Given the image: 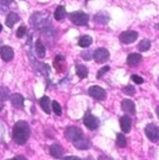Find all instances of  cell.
I'll use <instances>...</instances> for the list:
<instances>
[{
	"label": "cell",
	"mask_w": 159,
	"mask_h": 160,
	"mask_svg": "<svg viewBox=\"0 0 159 160\" xmlns=\"http://www.w3.org/2000/svg\"><path fill=\"white\" fill-rule=\"evenodd\" d=\"M131 79L133 80V82L136 83L137 85H140V84H142V83H143L142 78H141L140 76H137V75H133V76L131 77Z\"/></svg>",
	"instance_id": "1f68e13d"
},
{
	"label": "cell",
	"mask_w": 159,
	"mask_h": 160,
	"mask_svg": "<svg viewBox=\"0 0 159 160\" xmlns=\"http://www.w3.org/2000/svg\"><path fill=\"white\" fill-rule=\"evenodd\" d=\"M109 58H110V53L104 48H100L96 49L93 53V59L98 63H104L109 60Z\"/></svg>",
	"instance_id": "8992f818"
},
{
	"label": "cell",
	"mask_w": 159,
	"mask_h": 160,
	"mask_svg": "<svg viewBox=\"0 0 159 160\" xmlns=\"http://www.w3.org/2000/svg\"><path fill=\"white\" fill-rule=\"evenodd\" d=\"M64 159H80L77 157H65Z\"/></svg>",
	"instance_id": "836d02e7"
},
{
	"label": "cell",
	"mask_w": 159,
	"mask_h": 160,
	"mask_svg": "<svg viewBox=\"0 0 159 160\" xmlns=\"http://www.w3.org/2000/svg\"><path fill=\"white\" fill-rule=\"evenodd\" d=\"M36 52L38 58H44L46 55V48L40 39H37L36 42Z\"/></svg>",
	"instance_id": "7402d4cb"
},
{
	"label": "cell",
	"mask_w": 159,
	"mask_h": 160,
	"mask_svg": "<svg viewBox=\"0 0 159 160\" xmlns=\"http://www.w3.org/2000/svg\"><path fill=\"white\" fill-rule=\"evenodd\" d=\"M64 136L66 138L67 141L69 142H76L77 140H78L80 138L84 137V134H83V131L82 129L79 128H77V127H69L66 128L65 132H64Z\"/></svg>",
	"instance_id": "3957f363"
},
{
	"label": "cell",
	"mask_w": 159,
	"mask_h": 160,
	"mask_svg": "<svg viewBox=\"0 0 159 160\" xmlns=\"http://www.w3.org/2000/svg\"><path fill=\"white\" fill-rule=\"evenodd\" d=\"M120 127L124 133H129L131 129V119L128 116L125 115L122 118H120Z\"/></svg>",
	"instance_id": "2e32d148"
},
{
	"label": "cell",
	"mask_w": 159,
	"mask_h": 160,
	"mask_svg": "<svg viewBox=\"0 0 159 160\" xmlns=\"http://www.w3.org/2000/svg\"><path fill=\"white\" fill-rule=\"evenodd\" d=\"M2 108H3V104L1 103V101H0V111L2 110Z\"/></svg>",
	"instance_id": "8d00e7d4"
},
{
	"label": "cell",
	"mask_w": 159,
	"mask_h": 160,
	"mask_svg": "<svg viewBox=\"0 0 159 160\" xmlns=\"http://www.w3.org/2000/svg\"><path fill=\"white\" fill-rule=\"evenodd\" d=\"M117 145L120 147V148H125L127 146V139L126 137L122 134V133H118L117 137Z\"/></svg>",
	"instance_id": "d4e9b609"
},
{
	"label": "cell",
	"mask_w": 159,
	"mask_h": 160,
	"mask_svg": "<svg viewBox=\"0 0 159 160\" xmlns=\"http://www.w3.org/2000/svg\"><path fill=\"white\" fill-rule=\"evenodd\" d=\"M81 56L83 59H85L86 61H89L92 58V52L90 50H85L81 53Z\"/></svg>",
	"instance_id": "4dcf8cb0"
},
{
	"label": "cell",
	"mask_w": 159,
	"mask_h": 160,
	"mask_svg": "<svg viewBox=\"0 0 159 160\" xmlns=\"http://www.w3.org/2000/svg\"><path fill=\"white\" fill-rule=\"evenodd\" d=\"M109 21H110V17L104 11H101L94 16V22L99 24H106L109 22Z\"/></svg>",
	"instance_id": "e0dca14e"
},
{
	"label": "cell",
	"mask_w": 159,
	"mask_h": 160,
	"mask_svg": "<svg viewBox=\"0 0 159 160\" xmlns=\"http://www.w3.org/2000/svg\"><path fill=\"white\" fill-rule=\"evenodd\" d=\"M31 129L29 124L26 121L20 120L16 122L12 129V138L14 142L19 145H23L29 139Z\"/></svg>",
	"instance_id": "6da1fadb"
},
{
	"label": "cell",
	"mask_w": 159,
	"mask_h": 160,
	"mask_svg": "<svg viewBox=\"0 0 159 160\" xmlns=\"http://www.w3.org/2000/svg\"><path fill=\"white\" fill-rule=\"evenodd\" d=\"M88 94L90 97L97 101H103L106 98V91L98 86H92L88 88Z\"/></svg>",
	"instance_id": "52a82bcc"
},
{
	"label": "cell",
	"mask_w": 159,
	"mask_h": 160,
	"mask_svg": "<svg viewBox=\"0 0 159 160\" xmlns=\"http://www.w3.org/2000/svg\"><path fill=\"white\" fill-rule=\"evenodd\" d=\"M70 21L77 26H86L88 23V15L83 11H75L69 14Z\"/></svg>",
	"instance_id": "7a4b0ae2"
},
{
	"label": "cell",
	"mask_w": 159,
	"mask_h": 160,
	"mask_svg": "<svg viewBox=\"0 0 159 160\" xmlns=\"http://www.w3.org/2000/svg\"><path fill=\"white\" fill-rule=\"evenodd\" d=\"M3 30V27H2V25H1V23H0V32Z\"/></svg>",
	"instance_id": "74e56055"
},
{
	"label": "cell",
	"mask_w": 159,
	"mask_h": 160,
	"mask_svg": "<svg viewBox=\"0 0 159 160\" xmlns=\"http://www.w3.org/2000/svg\"><path fill=\"white\" fill-rule=\"evenodd\" d=\"M76 73H77V77L79 78L80 79L87 78V75H88L87 68L85 65H83V64H77L76 66Z\"/></svg>",
	"instance_id": "ffe728a7"
},
{
	"label": "cell",
	"mask_w": 159,
	"mask_h": 160,
	"mask_svg": "<svg viewBox=\"0 0 159 160\" xmlns=\"http://www.w3.org/2000/svg\"><path fill=\"white\" fill-rule=\"evenodd\" d=\"M139 37V34L135 31H126L119 36V39L124 44H131L135 42Z\"/></svg>",
	"instance_id": "ba28073f"
},
{
	"label": "cell",
	"mask_w": 159,
	"mask_h": 160,
	"mask_svg": "<svg viewBox=\"0 0 159 160\" xmlns=\"http://www.w3.org/2000/svg\"><path fill=\"white\" fill-rule=\"evenodd\" d=\"M9 97V90L7 88L0 87V101H6Z\"/></svg>",
	"instance_id": "4316f807"
},
{
	"label": "cell",
	"mask_w": 159,
	"mask_h": 160,
	"mask_svg": "<svg viewBox=\"0 0 159 160\" xmlns=\"http://www.w3.org/2000/svg\"><path fill=\"white\" fill-rule=\"evenodd\" d=\"M40 106L43 109V111L45 113H47V115H49L51 113L50 110V100L47 96H43L40 99Z\"/></svg>",
	"instance_id": "d6986e66"
},
{
	"label": "cell",
	"mask_w": 159,
	"mask_h": 160,
	"mask_svg": "<svg viewBox=\"0 0 159 160\" xmlns=\"http://www.w3.org/2000/svg\"><path fill=\"white\" fill-rule=\"evenodd\" d=\"M20 21V17L17 13H14V12H10L7 16V19H6V25L8 27V28H12L14 26L15 23H17L18 22Z\"/></svg>",
	"instance_id": "ac0fdd59"
},
{
	"label": "cell",
	"mask_w": 159,
	"mask_h": 160,
	"mask_svg": "<svg viewBox=\"0 0 159 160\" xmlns=\"http://www.w3.org/2000/svg\"><path fill=\"white\" fill-rule=\"evenodd\" d=\"M65 16H66V10H65L64 7H62V6L57 7L56 10L54 12V18H55V20L62 21V20H63L65 18Z\"/></svg>",
	"instance_id": "44dd1931"
},
{
	"label": "cell",
	"mask_w": 159,
	"mask_h": 160,
	"mask_svg": "<svg viewBox=\"0 0 159 160\" xmlns=\"http://www.w3.org/2000/svg\"><path fill=\"white\" fill-rule=\"evenodd\" d=\"M109 70H110V66H104V67L101 68V69L99 70L98 74H97V78H98V79L102 78V77L105 73H107Z\"/></svg>",
	"instance_id": "f546056e"
},
{
	"label": "cell",
	"mask_w": 159,
	"mask_h": 160,
	"mask_svg": "<svg viewBox=\"0 0 159 160\" xmlns=\"http://www.w3.org/2000/svg\"><path fill=\"white\" fill-rule=\"evenodd\" d=\"M10 102L15 109H22L24 106V98L21 94H13L10 98Z\"/></svg>",
	"instance_id": "7c38bea8"
},
{
	"label": "cell",
	"mask_w": 159,
	"mask_h": 160,
	"mask_svg": "<svg viewBox=\"0 0 159 160\" xmlns=\"http://www.w3.org/2000/svg\"><path fill=\"white\" fill-rule=\"evenodd\" d=\"M93 42V39L91 37L89 36H83L80 38V39L78 40V45L81 48H87L89 47Z\"/></svg>",
	"instance_id": "603a6c76"
},
{
	"label": "cell",
	"mask_w": 159,
	"mask_h": 160,
	"mask_svg": "<svg viewBox=\"0 0 159 160\" xmlns=\"http://www.w3.org/2000/svg\"><path fill=\"white\" fill-rule=\"evenodd\" d=\"M74 146L79 150H87L88 148H90L91 146V142L88 139L85 138V137H82L78 140H77L76 142H73Z\"/></svg>",
	"instance_id": "9a60e30c"
},
{
	"label": "cell",
	"mask_w": 159,
	"mask_h": 160,
	"mask_svg": "<svg viewBox=\"0 0 159 160\" xmlns=\"http://www.w3.org/2000/svg\"><path fill=\"white\" fill-rule=\"evenodd\" d=\"M84 125L90 130H95L99 128L100 126V120L98 118H96L95 116H93L90 111H87L86 113V115L84 116L83 118Z\"/></svg>",
	"instance_id": "277c9868"
},
{
	"label": "cell",
	"mask_w": 159,
	"mask_h": 160,
	"mask_svg": "<svg viewBox=\"0 0 159 160\" xmlns=\"http://www.w3.org/2000/svg\"><path fill=\"white\" fill-rule=\"evenodd\" d=\"M142 57L139 53H131L127 58V63L130 67H135V66H138L142 62Z\"/></svg>",
	"instance_id": "5bb4252c"
},
{
	"label": "cell",
	"mask_w": 159,
	"mask_h": 160,
	"mask_svg": "<svg viewBox=\"0 0 159 160\" xmlns=\"http://www.w3.org/2000/svg\"><path fill=\"white\" fill-rule=\"evenodd\" d=\"M50 155L55 158H62L64 154V149L59 143H53L49 148Z\"/></svg>",
	"instance_id": "4fadbf2b"
},
{
	"label": "cell",
	"mask_w": 159,
	"mask_h": 160,
	"mask_svg": "<svg viewBox=\"0 0 159 160\" xmlns=\"http://www.w3.org/2000/svg\"><path fill=\"white\" fill-rule=\"evenodd\" d=\"M156 112H157V118H159V105L157 107V110H156Z\"/></svg>",
	"instance_id": "d590c367"
},
{
	"label": "cell",
	"mask_w": 159,
	"mask_h": 160,
	"mask_svg": "<svg viewBox=\"0 0 159 160\" xmlns=\"http://www.w3.org/2000/svg\"><path fill=\"white\" fill-rule=\"evenodd\" d=\"M145 134L149 141L153 142L159 141V128L155 124H148L145 127Z\"/></svg>",
	"instance_id": "5b68a950"
},
{
	"label": "cell",
	"mask_w": 159,
	"mask_h": 160,
	"mask_svg": "<svg viewBox=\"0 0 159 160\" xmlns=\"http://www.w3.org/2000/svg\"><path fill=\"white\" fill-rule=\"evenodd\" d=\"M53 66L57 70L58 73H62L66 69V62L65 58L62 55H57L53 61Z\"/></svg>",
	"instance_id": "8fae6325"
},
{
	"label": "cell",
	"mask_w": 159,
	"mask_h": 160,
	"mask_svg": "<svg viewBox=\"0 0 159 160\" xmlns=\"http://www.w3.org/2000/svg\"><path fill=\"white\" fill-rule=\"evenodd\" d=\"M150 48H151V42H150V40L148 39L142 40L138 45V49L141 52H145V51L149 50Z\"/></svg>",
	"instance_id": "cb8c5ba5"
},
{
	"label": "cell",
	"mask_w": 159,
	"mask_h": 160,
	"mask_svg": "<svg viewBox=\"0 0 159 160\" xmlns=\"http://www.w3.org/2000/svg\"><path fill=\"white\" fill-rule=\"evenodd\" d=\"M26 33V27L25 26H20L16 32V37L19 38H22Z\"/></svg>",
	"instance_id": "f1b7e54d"
},
{
	"label": "cell",
	"mask_w": 159,
	"mask_h": 160,
	"mask_svg": "<svg viewBox=\"0 0 159 160\" xmlns=\"http://www.w3.org/2000/svg\"><path fill=\"white\" fill-rule=\"evenodd\" d=\"M0 57L4 62H10L14 57V51L8 46H2L0 48Z\"/></svg>",
	"instance_id": "30bf717a"
},
{
	"label": "cell",
	"mask_w": 159,
	"mask_h": 160,
	"mask_svg": "<svg viewBox=\"0 0 159 160\" xmlns=\"http://www.w3.org/2000/svg\"><path fill=\"white\" fill-rule=\"evenodd\" d=\"M52 109H53V112L57 115V116H61L62 111V107L60 105V103L56 101H54L52 102Z\"/></svg>",
	"instance_id": "83f0119b"
},
{
	"label": "cell",
	"mask_w": 159,
	"mask_h": 160,
	"mask_svg": "<svg viewBox=\"0 0 159 160\" xmlns=\"http://www.w3.org/2000/svg\"><path fill=\"white\" fill-rule=\"evenodd\" d=\"M121 109L126 114H128V115L134 116L136 114V106H135V103L131 100H127V99L123 100L121 102Z\"/></svg>",
	"instance_id": "9c48e42d"
},
{
	"label": "cell",
	"mask_w": 159,
	"mask_h": 160,
	"mask_svg": "<svg viewBox=\"0 0 159 160\" xmlns=\"http://www.w3.org/2000/svg\"><path fill=\"white\" fill-rule=\"evenodd\" d=\"M122 91H123L124 94L128 95V96H133V95L135 94V92H136L135 88H134L133 86H131V85H127V86H126L125 88H123Z\"/></svg>",
	"instance_id": "484cf974"
},
{
	"label": "cell",
	"mask_w": 159,
	"mask_h": 160,
	"mask_svg": "<svg viewBox=\"0 0 159 160\" xmlns=\"http://www.w3.org/2000/svg\"><path fill=\"white\" fill-rule=\"evenodd\" d=\"M13 0H0V4L2 5H9L12 3Z\"/></svg>",
	"instance_id": "d6a6232c"
},
{
	"label": "cell",
	"mask_w": 159,
	"mask_h": 160,
	"mask_svg": "<svg viewBox=\"0 0 159 160\" xmlns=\"http://www.w3.org/2000/svg\"><path fill=\"white\" fill-rule=\"evenodd\" d=\"M18 158H21V159H23V160H25L26 158L23 157V156H18V157H16V158H14L13 159H18Z\"/></svg>",
	"instance_id": "e575fe53"
}]
</instances>
